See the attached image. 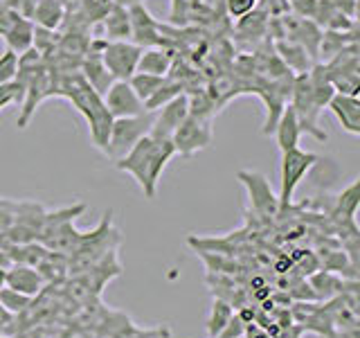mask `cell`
Returning a JSON list of instances; mask_svg holds the SVG:
<instances>
[{
	"label": "cell",
	"instance_id": "24",
	"mask_svg": "<svg viewBox=\"0 0 360 338\" xmlns=\"http://www.w3.org/2000/svg\"><path fill=\"white\" fill-rule=\"evenodd\" d=\"M356 282V280H352ZM349 284V282L345 277H338L333 270H318L315 275H311L309 280V287L313 289V296L318 298V300H333L338 296H342V293L347 291L345 287Z\"/></svg>",
	"mask_w": 360,
	"mask_h": 338
},
{
	"label": "cell",
	"instance_id": "19",
	"mask_svg": "<svg viewBox=\"0 0 360 338\" xmlns=\"http://www.w3.org/2000/svg\"><path fill=\"white\" fill-rule=\"evenodd\" d=\"M273 48H275V54L279 56V61L284 63L292 75L309 73L311 68L315 65V61L311 59V54L295 41H275Z\"/></svg>",
	"mask_w": 360,
	"mask_h": 338
},
{
	"label": "cell",
	"instance_id": "35",
	"mask_svg": "<svg viewBox=\"0 0 360 338\" xmlns=\"http://www.w3.org/2000/svg\"><path fill=\"white\" fill-rule=\"evenodd\" d=\"M245 325H248V323L241 318L239 313L234 311V315L230 318V323L223 327L221 334H219L217 338H239V336H243V332H245Z\"/></svg>",
	"mask_w": 360,
	"mask_h": 338
},
{
	"label": "cell",
	"instance_id": "18",
	"mask_svg": "<svg viewBox=\"0 0 360 338\" xmlns=\"http://www.w3.org/2000/svg\"><path fill=\"white\" fill-rule=\"evenodd\" d=\"M176 61V54L172 48L167 45H158V48H144L138 61V73L146 75H158V77H167L172 73Z\"/></svg>",
	"mask_w": 360,
	"mask_h": 338
},
{
	"label": "cell",
	"instance_id": "28",
	"mask_svg": "<svg viewBox=\"0 0 360 338\" xmlns=\"http://www.w3.org/2000/svg\"><path fill=\"white\" fill-rule=\"evenodd\" d=\"M48 255V248L41 242H27V244H14L9 251L11 264H22V266H34L37 268L43 257Z\"/></svg>",
	"mask_w": 360,
	"mask_h": 338
},
{
	"label": "cell",
	"instance_id": "9",
	"mask_svg": "<svg viewBox=\"0 0 360 338\" xmlns=\"http://www.w3.org/2000/svg\"><path fill=\"white\" fill-rule=\"evenodd\" d=\"M45 210L39 201H14V221H11L7 237L14 244L39 242Z\"/></svg>",
	"mask_w": 360,
	"mask_h": 338
},
{
	"label": "cell",
	"instance_id": "6",
	"mask_svg": "<svg viewBox=\"0 0 360 338\" xmlns=\"http://www.w3.org/2000/svg\"><path fill=\"white\" fill-rule=\"evenodd\" d=\"M212 120L214 118H210V115H196V113H189V115L183 120V124H180L172 135V144H174L176 156L191 158L194 154L207 149L214 140Z\"/></svg>",
	"mask_w": 360,
	"mask_h": 338
},
{
	"label": "cell",
	"instance_id": "22",
	"mask_svg": "<svg viewBox=\"0 0 360 338\" xmlns=\"http://www.w3.org/2000/svg\"><path fill=\"white\" fill-rule=\"evenodd\" d=\"M358 43V27L349 32H333V30H322L320 48H318V63L331 61L335 54H340L347 45Z\"/></svg>",
	"mask_w": 360,
	"mask_h": 338
},
{
	"label": "cell",
	"instance_id": "36",
	"mask_svg": "<svg viewBox=\"0 0 360 338\" xmlns=\"http://www.w3.org/2000/svg\"><path fill=\"white\" fill-rule=\"evenodd\" d=\"M11 221H14V201L0 199V232H7Z\"/></svg>",
	"mask_w": 360,
	"mask_h": 338
},
{
	"label": "cell",
	"instance_id": "3",
	"mask_svg": "<svg viewBox=\"0 0 360 338\" xmlns=\"http://www.w3.org/2000/svg\"><path fill=\"white\" fill-rule=\"evenodd\" d=\"M320 163V156L313 151H304L300 146L281 151L279 161V212L290 208L292 196L300 183L309 176V172Z\"/></svg>",
	"mask_w": 360,
	"mask_h": 338
},
{
	"label": "cell",
	"instance_id": "37",
	"mask_svg": "<svg viewBox=\"0 0 360 338\" xmlns=\"http://www.w3.org/2000/svg\"><path fill=\"white\" fill-rule=\"evenodd\" d=\"M335 9H340L349 18H358V0H331Z\"/></svg>",
	"mask_w": 360,
	"mask_h": 338
},
{
	"label": "cell",
	"instance_id": "1",
	"mask_svg": "<svg viewBox=\"0 0 360 338\" xmlns=\"http://www.w3.org/2000/svg\"><path fill=\"white\" fill-rule=\"evenodd\" d=\"M176 156L172 140L167 138H155V135L146 133L140 138L131 149L122 158L115 161V167L120 172H127L138 187L142 189L144 199H155L158 194V183H160L162 172L167 169L169 161Z\"/></svg>",
	"mask_w": 360,
	"mask_h": 338
},
{
	"label": "cell",
	"instance_id": "44",
	"mask_svg": "<svg viewBox=\"0 0 360 338\" xmlns=\"http://www.w3.org/2000/svg\"><path fill=\"white\" fill-rule=\"evenodd\" d=\"M239 338H243V336H239Z\"/></svg>",
	"mask_w": 360,
	"mask_h": 338
},
{
	"label": "cell",
	"instance_id": "38",
	"mask_svg": "<svg viewBox=\"0 0 360 338\" xmlns=\"http://www.w3.org/2000/svg\"><path fill=\"white\" fill-rule=\"evenodd\" d=\"M243 338H273V336H270L259 323H248L245 332H243Z\"/></svg>",
	"mask_w": 360,
	"mask_h": 338
},
{
	"label": "cell",
	"instance_id": "30",
	"mask_svg": "<svg viewBox=\"0 0 360 338\" xmlns=\"http://www.w3.org/2000/svg\"><path fill=\"white\" fill-rule=\"evenodd\" d=\"M165 79L167 77H158V75H146V73H135L131 79H129V84L131 88L135 90V95H138L142 99V104L146 99H149L158 88H160L165 84Z\"/></svg>",
	"mask_w": 360,
	"mask_h": 338
},
{
	"label": "cell",
	"instance_id": "13",
	"mask_svg": "<svg viewBox=\"0 0 360 338\" xmlns=\"http://www.w3.org/2000/svg\"><path fill=\"white\" fill-rule=\"evenodd\" d=\"M104 104L112 115V120L115 118H133V115L144 113L142 99L135 95V90L131 88L129 82H112L104 93Z\"/></svg>",
	"mask_w": 360,
	"mask_h": 338
},
{
	"label": "cell",
	"instance_id": "11",
	"mask_svg": "<svg viewBox=\"0 0 360 338\" xmlns=\"http://www.w3.org/2000/svg\"><path fill=\"white\" fill-rule=\"evenodd\" d=\"M129 18H131V41L135 45H140L142 50L165 45L162 25L151 16V11L144 7V3L129 7Z\"/></svg>",
	"mask_w": 360,
	"mask_h": 338
},
{
	"label": "cell",
	"instance_id": "15",
	"mask_svg": "<svg viewBox=\"0 0 360 338\" xmlns=\"http://www.w3.org/2000/svg\"><path fill=\"white\" fill-rule=\"evenodd\" d=\"M329 108L340 127L349 135H360V99L356 95H340L335 93L329 101Z\"/></svg>",
	"mask_w": 360,
	"mask_h": 338
},
{
	"label": "cell",
	"instance_id": "26",
	"mask_svg": "<svg viewBox=\"0 0 360 338\" xmlns=\"http://www.w3.org/2000/svg\"><path fill=\"white\" fill-rule=\"evenodd\" d=\"M88 210L86 203H75V206H68V208H59V210H54V212H45V219H43V225H41V234H39V242L43 244L48 237L59 228L61 223L65 221H70V219H79L82 214Z\"/></svg>",
	"mask_w": 360,
	"mask_h": 338
},
{
	"label": "cell",
	"instance_id": "27",
	"mask_svg": "<svg viewBox=\"0 0 360 338\" xmlns=\"http://www.w3.org/2000/svg\"><path fill=\"white\" fill-rule=\"evenodd\" d=\"M234 315V307L230 300L225 298H214L210 313H207V323H205V332L210 338H217L221 334V330L230 323V318Z\"/></svg>",
	"mask_w": 360,
	"mask_h": 338
},
{
	"label": "cell",
	"instance_id": "43",
	"mask_svg": "<svg viewBox=\"0 0 360 338\" xmlns=\"http://www.w3.org/2000/svg\"><path fill=\"white\" fill-rule=\"evenodd\" d=\"M5 287V268H0V289Z\"/></svg>",
	"mask_w": 360,
	"mask_h": 338
},
{
	"label": "cell",
	"instance_id": "17",
	"mask_svg": "<svg viewBox=\"0 0 360 338\" xmlns=\"http://www.w3.org/2000/svg\"><path fill=\"white\" fill-rule=\"evenodd\" d=\"M273 135H275V142L279 146V151H288V149L300 146L302 127H300V120H297L295 111H292L290 104H286L284 111H281V115H279L275 129H273Z\"/></svg>",
	"mask_w": 360,
	"mask_h": 338
},
{
	"label": "cell",
	"instance_id": "32",
	"mask_svg": "<svg viewBox=\"0 0 360 338\" xmlns=\"http://www.w3.org/2000/svg\"><path fill=\"white\" fill-rule=\"evenodd\" d=\"M16 68H18V54L5 50L0 54V86L9 84L11 79L16 75Z\"/></svg>",
	"mask_w": 360,
	"mask_h": 338
},
{
	"label": "cell",
	"instance_id": "34",
	"mask_svg": "<svg viewBox=\"0 0 360 338\" xmlns=\"http://www.w3.org/2000/svg\"><path fill=\"white\" fill-rule=\"evenodd\" d=\"M20 101H22V90L20 86L11 79L9 84H3L0 86V111H5L9 104H18L20 106Z\"/></svg>",
	"mask_w": 360,
	"mask_h": 338
},
{
	"label": "cell",
	"instance_id": "16",
	"mask_svg": "<svg viewBox=\"0 0 360 338\" xmlns=\"http://www.w3.org/2000/svg\"><path fill=\"white\" fill-rule=\"evenodd\" d=\"M360 206V178L352 180L340 194L335 199V208L331 212L333 221L342 223V230L345 228H352L356 230V212Z\"/></svg>",
	"mask_w": 360,
	"mask_h": 338
},
{
	"label": "cell",
	"instance_id": "4",
	"mask_svg": "<svg viewBox=\"0 0 360 338\" xmlns=\"http://www.w3.org/2000/svg\"><path fill=\"white\" fill-rule=\"evenodd\" d=\"M151 127H153V113L149 111H144L140 115H133V118H115L110 127V138H108V146L104 156L115 163L117 158L127 154L140 138H144L146 133H151Z\"/></svg>",
	"mask_w": 360,
	"mask_h": 338
},
{
	"label": "cell",
	"instance_id": "2",
	"mask_svg": "<svg viewBox=\"0 0 360 338\" xmlns=\"http://www.w3.org/2000/svg\"><path fill=\"white\" fill-rule=\"evenodd\" d=\"M122 244L120 232L112 228V210H106L95 230L84 232L82 242L70 253V275L86 273L97 262H101L110 251H117Z\"/></svg>",
	"mask_w": 360,
	"mask_h": 338
},
{
	"label": "cell",
	"instance_id": "39",
	"mask_svg": "<svg viewBox=\"0 0 360 338\" xmlns=\"http://www.w3.org/2000/svg\"><path fill=\"white\" fill-rule=\"evenodd\" d=\"M16 320V315H11L9 311H5V307L0 304V336H5L11 330V323Z\"/></svg>",
	"mask_w": 360,
	"mask_h": 338
},
{
	"label": "cell",
	"instance_id": "14",
	"mask_svg": "<svg viewBox=\"0 0 360 338\" xmlns=\"http://www.w3.org/2000/svg\"><path fill=\"white\" fill-rule=\"evenodd\" d=\"M5 287L14 289L18 293H25L30 298H39L41 293L48 289L39 268L34 266H22V264H11L5 270Z\"/></svg>",
	"mask_w": 360,
	"mask_h": 338
},
{
	"label": "cell",
	"instance_id": "42",
	"mask_svg": "<svg viewBox=\"0 0 360 338\" xmlns=\"http://www.w3.org/2000/svg\"><path fill=\"white\" fill-rule=\"evenodd\" d=\"M153 338H169V330H155Z\"/></svg>",
	"mask_w": 360,
	"mask_h": 338
},
{
	"label": "cell",
	"instance_id": "12",
	"mask_svg": "<svg viewBox=\"0 0 360 338\" xmlns=\"http://www.w3.org/2000/svg\"><path fill=\"white\" fill-rule=\"evenodd\" d=\"M189 115V99L185 93H180L178 97H174L172 101H167L162 108H158L153 113V127H151V135L155 138H167L172 140L174 131L183 124V120Z\"/></svg>",
	"mask_w": 360,
	"mask_h": 338
},
{
	"label": "cell",
	"instance_id": "29",
	"mask_svg": "<svg viewBox=\"0 0 360 338\" xmlns=\"http://www.w3.org/2000/svg\"><path fill=\"white\" fill-rule=\"evenodd\" d=\"M185 90V86L180 84V82H176V79H172V77H167L165 79V84L155 90V93L144 101V111H149V113H155L158 108H162L167 101H172L174 97H178L180 93Z\"/></svg>",
	"mask_w": 360,
	"mask_h": 338
},
{
	"label": "cell",
	"instance_id": "20",
	"mask_svg": "<svg viewBox=\"0 0 360 338\" xmlns=\"http://www.w3.org/2000/svg\"><path fill=\"white\" fill-rule=\"evenodd\" d=\"M3 41L7 45L9 52L22 54L32 50V41H34V23L25 16L16 14V18L9 23V27L3 34Z\"/></svg>",
	"mask_w": 360,
	"mask_h": 338
},
{
	"label": "cell",
	"instance_id": "8",
	"mask_svg": "<svg viewBox=\"0 0 360 338\" xmlns=\"http://www.w3.org/2000/svg\"><path fill=\"white\" fill-rule=\"evenodd\" d=\"M142 48L133 41H106L101 59H104L106 70L115 82H129V79L138 73Z\"/></svg>",
	"mask_w": 360,
	"mask_h": 338
},
{
	"label": "cell",
	"instance_id": "25",
	"mask_svg": "<svg viewBox=\"0 0 360 338\" xmlns=\"http://www.w3.org/2000/svg\"><path fill=\"white\" fill-rule=\"evenodd\" d=\"M39 273L43 275L45 284H63V282L70 277V257L63 253H54L48 251V255L43 257V262L37 266Z\"/></svg>",
	"mask_w": 360,
	"mask_h": 338
},
{
	"label": "cell",
	"instance_id": "41",
	"mask_svg": "<svg viewBox=\"0 0 360 338\" xmlns=\"http://www.w3.org/2000/svg\"><path fill=\"white\" fill-rule=\"evenodd\" d=\"M115 5H122V7H133V5H140V3H144V0H112Z\"/></svg>",
	"mask_w": 360,
	"mask_h": 338
},
{
	"label": "cell",
	"instance_id": "31",
	"mask_svg": "<svg viewBox=\"0 0 360 338\" xmlns=\"http://www.w3.org/2000/svg\"><path fill=\"white\" fill-rule=\"evenodd\" d=\"M34 298L25 296V293H18L9 287L0 289V304L5 307V311H9L11 315H22L30 307H32Z\"/></svg>",
	"mask_w": 360,
	"mask_h": 338
},
{
	"label": "cell",
	"instance_id": "10",
	"mask_svg": "<svg viewBox=\"0 0 360 338\" xmlns=\"http://www.w3.org/2000/svg\"><path fill=\"white\" fill-rule=\"evenodd\" d=\"M52 97V70L48 63H43L34 77L30 79V84L25 88V95L20 101V111H18V129H27V124L45 99Z\"/></svg>",
	"mask_w": 360,
	"mask_h": 338
},
{
	"label": "cell",
	"instance_id": "40",
	"mask_svg": "<svg viewBox=\"0 0 360 338\" xmlns=\"http://www.w3.org/2000/svg\"><path fill=\"white\" fill-rule=\"evenodd\" d=\"M11 266V259H9V253L7 251H3V248H0V268H9Z\"/></svg>",
	"mask_w": 360,
	"mask_h": 338
},
{
	"label": "cell",
	"instance_id": "21",
	"mask_svg": "<svg viewBox=\"0 0 360 338\" xmlns=\"http://www.w3.org/2000/svg\"><path fill=\"white\" fill-rule=\"evenodd\" d=\"M101 30H104L106 41H131V18L129 9L122 5H112L108 9V14L99 20Z\"/></svg>",
	"mask_w": 360,
	"mask_h": 338
},
{
	"label": "cell",
	"instance_id": "5",
	"mask_svg": "<svg viewBox=\"0 0 360 338\" xmlns=\"http://www.w3.org/2000/svg\"><path fill=\"white\" fill-rule=\"evenodd\" d=\"M326 77H329L335 93L340 95H356L360 90V43H352L335 54L331 61L322 63Z\"/></svg>",
	"mask_w": 360,
	"mask_h": 338
},
{
	"label": "cell",
	"instance_id": "7",
	"mask_svg": "<svg viewBox=\"0 0 360 338\" xmlns=\"http://www.w3.org/2000/svg\"><path fill=\"white\" fill-rule=\"evenodd\" d=\"M236 178L241 180V185L248 192V199H250V208L259 219L264 221H273L279 217V199L270 187L268 178L259 172H250V169H241Z\"/></svg>",
	"mask_w": 360,
	"mask_h": 338
},
{
	"label": "cell",
	"instance_id": "23",
	"mask_svg": "<svg viewBox=\"0 0 360 338\" xmlns=\"http://www.w3.org/2000/svg\"><path fill=\"white\" fill-rule=\"evenodd\" d=\"M30 20L39 27L59 30L65 23V9L61 0H34Z\"/></svg>",
	"mask_w": 360,
	"mask_h": 338
},
{
	"label": "cell",
	"instance_id": "33",
	"mask_svg": "<svg viewBox=\"0 0 360 338\" xmlns=\"http://www.w3.org/2000/svg\"><path fill=\"white\" fill-rule=\"evenodd\" d=\"M257 7H259V0H225V11H228V16H232L234 20L248 16Z\"/></svg>",
	"mask_w": 360,
	"mask_h": 338
}]
</instances>
